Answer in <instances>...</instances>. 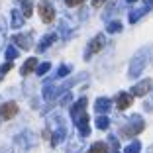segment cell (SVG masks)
<instances>
[{
    "label": "cell",
    "instance_id": "obj_2",
    "mask_svg": "<svg viewBox=\"0 0 153 153\" xmlns=\"http://www.w3.org/2000/svg\"><path fill=\"white\" fill-rule=\"evenodd\" d=\"M39 16L43 20V24H51L55 20V8L49 4V2H39Z\"/></svg>",
    "mask_w": 153,
    "mask_h": 153
},
{
    "label": "cell",
    "instance_id": "obj_18",
    "mask_svg": "<svg viewBox=\"0 0 153 153\" xmlns=\"http://www.w3.org/2000/svg\"><path fill=\"white\" fill-rule=\"evenodd\" d=\"M16 57H18V49H16L14 45H8V47H6V59H8V61H14Z\"/></svg>",
    "mask_w": 153,
    "mask_h": 153
},
{
    "label": "cell",
    "instance_id": "obj_10",
    "mask_svg": "<svg viewBox=\"0 0 153 153\" xmlns=\"http://www.w3.org/2000/svg\"><path fill=\"white\" fill-rule=\"evenodd\" d=\"M36 67H37V59L36 57H30L26 63L22 65V75H30V73H33V71H36Z\"/></svg>",
    "mask_w": 153,
    "mask_h": 153
},
{
    "label": "cell",
    "instance_id": "obj_14",
    "mask_svg": "<svg viewBox=\"0 0 153 153\" xmlns=\"http://www.w3.org/2000/svg\"><path fill=\"white\" fill-rule=\"evenodd\" d=\"M12 39H14V43H18L20 47H24V49H30V41H27L26 36H14Z\"/></svg>",
    "mask_w": 153,
    "mask_h": 153
},
{
    "label": "cell",
    "instance_id": "obj_11",
    "mask_svg": "<svg viewBox=\"0 0 153 153\" xmlns=\"http://www.w3.org/2000/svg\"><path fill=\"white\" fill-rule=\"evenodd\" d=\"M55 39H57V36H55V33H47V36L41 39V43L37 45V49H39V51H45V49H47V47H49V45L53 43Z\"/></svg>",
    "mask_w": 153,
    "mask_h": 153
},
{
    "label": "cell",
    "instance_id": "obj_27",
    "mask_svg": "<svg viewBox=\"0 0 153 153\" xmlns=\"http://www.w3.org/2000/svg\"><path fill=\"white\" fill-rule=\"evenodd\" d=\"M102 2H104V0H92V4H94V6H100Z\"/></svg>",
    "mask_w": 153,
    "mask_h": 153
},
{
    "label": "cell",
    "instance_id": "obj_30",
    "mask_svg": "<svg viewBox=\"0 0 153 153\" xmlns=\"http://www.w3.org/2000/svg\"><path fill=\"white\" fill-rule=\"evenodd\" d=\"M114 153H118V151H114Z\"/></svg>",
    "mask_w": 153,
    "mask_h": 153
},
{
    "label": "cell",
    "instance_id": "obj_7",
    "mask_svg": "<svg viewBox=\"0 0 153 153\" xmlns=\"http://www.w3.org/2000/svg\"><path fill=\"white\" fill-rule=\"evenodd\" d=\"M85 112H86V100H85V98L76 100V102L73 104V108H71V116H73V120H75L76 116H81V114H85Z\"/></svg>",
    "mask_w": 153,
    "mask_h": 153
},
{
    "label": "cell",
    "instance_id": "obj_29",
    "mask_svg": "<svg viewBox=\"0 0 153 153\" xmlns=\"http://www.w3.org/2000/svg\"><path fill=\"white\" fill-rule=\"evenodd\" d=\"M126 2H135V0H126Z\"/></svg>",
    "mask_w": 153,
    "mask_h": 153
},
{
    "label": "cell",
    "instance_id": "obj_23",
    "mask_svg": "<svg viewBox=\"0 0 153 153\" xmlns=\"http://www.w3.org/2000/svg\"><path fill=\"white\" fill-rule=\"evenodd\" d=\"M36 69H37V71H36L37 75H45V73H47V71L51 69V65H49V63H41L39 67H36Z\"/></svg>",
    "mask_w": 153,
    "mask_h": 153
},
{
    "label": "cell",
    "instance_id": "obj_20",
    "mask_svg": "<svg viewBox=\"0 0 153 153\" xmlns=\"http://www.w3.org/2000/svg\"><path fill=\"white\" fill-rule=\"evenodd\" d=\"M141 65H143V59H140L135 65H131V76H137L141 73Z\"/></svg>",
    "mask_w": 153,
    "mask_h": 153
},
{
    "label": "cell",
    "instance_id": "obj_26",
    "mask_svg": "<svg viewBox=\"0 0 153 153\" xmlns=\"http://www.w3.org/2000/svg\"><path fill=\"white\" fill-rule=\"evenodd\" d=\"M82 2H85V0H65V4H67V6H71V8H73V6L82 4Z\"/></svg>",
    "mask_w": 153,
    "mask_h": 153
},
{
    "label": "cell",
    "instance_id": "obj_24",
    "mask_svg": "<svg viewBox=\"0 0 153 153\" xmlns=\"http://www.w3.org/2000/svg\"><path fill=\"white\" fill-rule=\"evenodd\" d=\"M10 69H12V61H8L6 65H2V67H0V81H2V76H4L6 73L10 71Z\"/></svg>",
    "mask_w": 153,
    "mask_h": 153
},
{
    "label": "cell",
    "instance_id": "obj_17",
    "mask_svg": "<svg viewBox=\"0 0 153 153\" xmlns=\"http://www.w3.org/2000/svg\"><path fill=\"white\" fill-rule=\"evenodd\" d=\"M106 32H108V33H118V32H122V24H120V22H110L108 26H106Z\"/></svg>",
    "mask_w": 153,
    "mask_h": 153
},
{
    "label": "cell",
    "instance_id": "obj_15",
    "mask_svg": "<svg viewBox=\"0 0 153 153\" xmlns=\"http://www.w3.org/2000/svg\"><path fill=\"white\" fill-rule=\"evenodd\" d=\"M145 12H147V8H140V10H134V12H130V22H131V24H135V22H137V20H140Z\"/></svg>",
    "mask_w": 153,
    "mask_h": 153
},
{
    "label": "cell",
    "instance_id": "obj_6",
    "mask_svg": "<svg viewBox=\"0 0 153 153\" xmlns=\"http://www.w3.org/2000/svg\"><path fill=\"white\" fill-rule=\"evenodd\" d=\"M131 102H134V96L131 94H118V98H116V104H118V110H126V108H130L131 106Z\"/></svg>",
    "mask_w": 153,
    "mask_h": 153
},
{
    "label": "cell",
    "instance_id": "obj_3",
    "mask_svg": "<svg viewBox=\"0 0 153 153\" xmlns=\"http://www.w3.org/2000/svg\"><path fill=\"white\" fill-rule=\"evenodd\" d=\"M75 124L79 128V134L81 135H88L90 134V124H88V114H81V116L75 118Z\"/></svg>",
    "mask_w": 153,
    "mask_h": 153
},
{
    "label": "cell",
    "instance_id": "obj_16",
    "mask_svg": "<svg viewBox=\"0 0 153 153\" xmlns=\"http://www.w3.org/2000/svg\"><path fill=\"white\" fill-rule=\"evenodd\" d=\"M108 126H110V120L104 116V114H100V118H96V128H98V130H106Z\"/></svg>",
    "mask_w": 153,
    "mask_h": 153
},
{
    "label": "cell",
    "instance_id": "obj_4",
    "mask_svg": "<svg viewBox=\"0 0 153 153\" xmlns=\"http://www.w3.org/2000/svg\"><path fill=\"white\" fill-rule=\"evenodd\" d=\"M0 114H2V118L4 120H10V118H14L16 114H18V104L16 102H6L0 106Z\"/></svg>",
    "mask_w": 153,
    "mask_h": 153
},
{
    "label": "cell",
    "instance_id": "obj_21",
    "mask_svg": "<svg viewBox=\"0 0 153 153\" xmlns=\"http://www.w3.org/2000/svg\"><path fill=\"white\" fill-rule=\"evenodd\" d=\"M63 140H65V130H59V131H57V135H53L51 143H53V145H57V143H61Z\"/></svg>",
    "mask_w": 153,
    "mask_h": 153
},
{
    "label": "cell",
    "instance_id": "obj_22",
    "mask_svg": "<svg viewBox=\"0 0 153 153\" xmlns=\"http://www.w3.org/2000/svg\"><path fill=\"white\" fill-rule=\"evenodd\" d=\"M22 18H20V14L18 12H12V26L14 27H20V26H22Z\"/></svg>",
    "mask_w": 153,
    "mask_h": 153
},
{
    "label": "cell",
    "instance_id": "obj_19",
    "mask_svg": "<svg viewBox=\"0 0 153 153\" xmlns=\"http://www.w3.org/2000/svg\"><path fill=\"white\" fill-rule=\"evenodd\" d=\"M140 149H141L140 141H131V143L126 147V153H140Z\"/></svg>",
    "mask_w": 153,
    "mask_h": 153
},
{
    "label": "cell",
    "instance_id": "obj_9",
    "mask_svg": "<svg viewBox=\"0 0 153 153\" xmlns=\"http://www.w3.org/2000/svg\"><path fill=\"white\" fill-rule=\"evenodd\" d=\"M110 106H112V102H110L108 98H98V100H96V104H94V110L98 114H106L110 110Z\"/></svg>",
    "mask_w": 153,
    "mask_h": 153
},
{
    "label": "cell",
    "instance_id": "obj_5",
    "mask_svg": "<svg viewBox=\"0 0 153 153\" xmlns=\"http://www.w3.org/2000/svg\"><path fill=\"white\" fill-rule=\"evenodd\" d=\"M149 88H151V81H149V79H145V81L137 82L135 86H131V96H145Z\"/></svg>",
    "mask_w": 153,
    "mask_h": 153
},
{
    "label": "cell",
    "instance_id": "obj_12",
    "mask_svg": "<svg viewBox=\"0 0 153 153\" xmlns=\"http://www.w3.org/2000/svg\"><path fill=\"white\" fill-rule=\"evenodd\" d=\"M20 4H22V14H24V18H30L33 14V4H32V0H20Z\"/></svg>",
    "mask_w": 153,
    "mask_h": 153
},
{
    "label": "cell",
    "instance_id": "obj_1",
    "mask_svg": "<svg viewBox=\"0 0 153 153\" xmlns=\"http://www.w3.org/2000/svg\"><path fill=\"white\" fill-rule=\"evenodd\" d=\"M141 130H143V120H141L140 116H131V120L122 128V135H124V137H131V135L140 134Z\"/></svg>",
    "mask_w": 153,
    "mask_h": 153
},
{
    "label": "cell",
    "instance_id": "obj_25",
    "mask_svg": "<svg viewBox=\"0 0 153 153\" xmlns=\"http://www.w3.org/2000/svg\"><path fill=\"white\" fill-rule=\"evenodd\" d=\"M67 75H69V67L67 65H61L59 71H57V76H67Z\"/></svg>",
    "mask_w": 153,
    "mask_h": 153
},
{
    "label": "cell",
    "instance_id": "obj_13",
    "mask_svg": "<svg viewBox=\"0 0 153 153\" xmlns=\"http://www.w3.org/2000/svg\"><path fill=\"white\" fill-rule=\"evenodd\" d=\"M88 153H108V143L96 141V143H92V147L88 149Z\"/></svg>",
    "mask_w": 153,
    "mask_h": 153
},
{
    "label": "cell",
    "instance_id": "obj_8",
    "mask_svg": "<svg viewBox=\"0 0 153 153\" xmlns=\"http://www.w3.org/2000/svg\"><path fill=\"white\" fill-rule=\"evenodd\" d=\"M102 47H104V37H102V36H96L94 39H92V43L88 45V55H86V57H90V55L98 53Z\"/></svg>",
    "mask_w": 153,
    "mask_h": 153
},
{
    "label": "cell",
    "instance_id": "obj_28",
    "mask_svg": "<svg viewBox=\"0 0 153 153\" xmlns=\"http://www.w3.org/2000/svg\"><path fill=\"white\" fill-rule=\"evenodd\" d=\"M145 4H147L149 8H151V6H153V0H145Z\"/></svg>",
    "mask_w": 153,
    "mask_h": 153
}]
</instances>
